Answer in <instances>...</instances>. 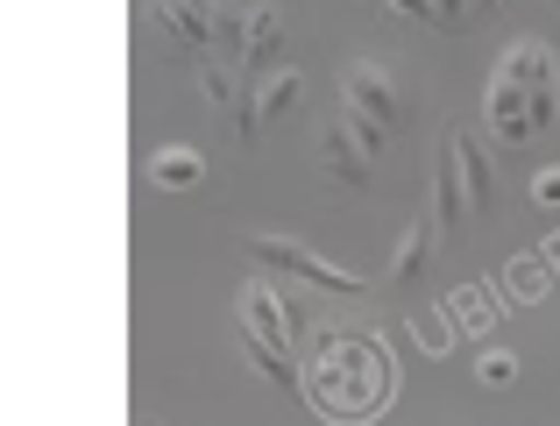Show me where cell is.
Segmentation results:
<instances>
[{
  "instance_id": "obj_1",
  "label": "cell",
  "mask_w": 560,
  "mask_h": 426,
  "mask_svg": "<svg viewBox=\"0 0 560 426\" xmlns=\"http://www.w3.org/2000/svg\"><path fill=\"white\" fill-rule=\"evenodd\" d=\"M390 356H383L376 334L362 327H313V405L327 419H376L390 405Z\"/></svg>"
},
{
  "instance_id": "obj_2",
  "label": "cell",
  "mask_w": 560,
  "mask_h": 426,
  "mask_svg": "<svg viewBox=\"0 0 560 426\" xmlns=\"http://www.w3.org/2000/svg\"><path fill=\"white\" fill-rule=\"evenodd\" d=\"M248 263H256V270H277V277H299V285H313V291H334V299H362V291H370L355 270L313 256V249L291 242V234H248Z\"/></svg>"
},
{
  "instance_id": "obj_3",
  "label": "cell",
  "mask_w": 560,
  "mask_h": 426,
  "mask_svg": "<svg viewBox=\"0 0 560 426\" xmlns=\"http://www.w3.org/2000/svg\"><path fill=\"white\" fill-rule=\"evenodd\" d=\"M497 79L525 85V93H533V122L553 128V114H560V65H553L547 43H539V36H518L504 50V65H497Z\"/></svg>"
},
{
  "instance_id": "obj_4",
  "label": "cell",
  "mask_w": 560,
  "mask_h": 426,
  "mask_svg": "<svg viewBox=\"0 0 560 426\" xmlns=\"http://www.w3.org/2000/svg\"><path fill=\"white\" fill-rule=\"evenodd\" d=\"M150 14H156V28L191 57H206L213 36H220V0H150Z\"/></svg>"
},
{
  "instance_id": "obj_5",
  "label": "cell",
  "mask_w": 560,
  "mask_h": 426,
  "mask_svg": "<svg viewBox=\"0 0 560 426\" xmlns=\"http://www.w3.org/2000/svg\"><path fill=\"white\" fill-rule=\"evenodd\" d=\"M370 142L355 136V128H348V114H334L327 128H319V171H327L334 185H348V193H362V185H370Z\"/></svg>"
},
{
  "instance_id": "obj_6",
  "label": "cell",
  "mask_w": 560,
  "mask_h": 426,
  "mask_svg": "<svg viewBox=\"0 0 560 426\" xmlns=\"http://www.w3.org/2000/svg\"><path fill=\"white\" fill-rule=\"evenodd\" d=\"M341 93H348V107H355V114H370V122H383V128H397V122H405V100H397V79H390L383 65H370V57L341 71Z\"/></svg>"
},
{
  "instance_id": "obj_7",
  "label": "cell",
  "mask_w": 560,
  "mask_h": 426,
  "mask_svg": "<svg viewBox=\"0 0 560 426\" xmlns=\"http://www.w3.org/2000/svg\"><path fill=\"white\" fill-rule=\"evenodd\" d=\"M234 306H242V327L270 334V342H284V348H299V342H305V334L291 327V306H284V291H277V285H262V277H248V285H242V299H234Z\"/></svg>"
},
{
  "instance_id": "obj_8",
  "label": "cell",
  "mask_w": 560,
  "mask_h": 426,
  "mask_svg": "<svg viewBox=\"0 0 560 426\" xmlns=\"http://www.w3.org/2000/svg\"><path fill=\"white\" fill-rule=\"evenodd\" d=\"M490 136H497V142H511V150L539 136V122H533V93H525V85L490 79Z\"/></svg>"
},
{
  "instance_id": "obj_9",
  "label": "cell",
  "mask_w": 560,
  "mask_h": 426,
  "mask_svg": "<svg viewBox=\"0 0 560 426\" xmlns=\"http://www.w3.org/2000/svg\"><path fill=\"white\" fill-rule=\"evenodd\" d=\"M299 93H305V79H299V71L284 65V71H277V79H270V85L256 93V107H248V114H234V136H242V142H256V136H262L270 122H284V114L299 107Z\"/></svg>"
},
{
  "instance_id": "obj_10",
  "label": "cell",
  "mask_w": 560,
  "mask_h": 426,
  "mask_svg": "<svg viewBox=\"0 0 560 426\" xmlns=\"http://www.w3.org/2000/svg\"><path fill=\"white\" fill-rule=\"evenodd\" d=\"M476 214V199H468V179H462V157H440V171H433V228H440V242H447L462 220Z\"/></svg>"
},
{
  "instance_id": "obj_11",
  "label": "cell",
  "mask_w": 560,
  "mask_h": 426,
  "mask_svg": "<svg viewBox=\"0 0 560 426\" xmlns=\"http://www.w3.org/2000/svg\"><path fill=\"white\" fill-rule=\"evenodd\" d=\"M242 356H248V370H262L277 391H305V370H299V356H291L284 342H270V334L242 327Z\"/></svg>"
},
{
  "instance_id": "obj_12",
  "label": "cell",
  "mask_w": 560,
  "mask_h": 426,
  "mask_svg": "<svg viewBox=\"0 0 560 426\" xmlns=\"http://www.w3.org/2000/svg\"><path fill=\"white\" fill-rule=\"evenodd\" d=\"M447 150L462 157V179H468V199H476V214H490V199H497V164H490V150H482V136H476V128H454Z\"/></svg>"
},
{
  "instance_id": "obj_13",
  "label": "cell",
  "mask_w": 560,
  "mask_h": 426,
  "mask_svg": "<svg viewBox=\"0 0 560 426\" xmlns=\"http://www.w3.org/2000/svg\"><path fill=\"white\" fill-rule=\"evenodd\" d=\"M150 179L164 185V193H191V185L206 179V157H199V150H185V142H171V150H156V157H150Z\"/></svg>"
},
{
  "instance_id": "obj_14",
  "label": "cell",
  "mask_w": 560,
  "mask_h": 426,
  "mask_svg": "<svg viewBox=\"0 0 560 426\" xmlns=\"http://www.w3.org/2000/svg\"><path fill=\"white\" fill-rule=\"evenodd\" d=\"M433 249H440V228H433V220H411L405 242H397V256H390V277H397V285H411V277L433 263Z\"/></svg>"
},
{
  "instance_id": "obj_15",
  "label": "cell",
  "mask_w": 560,
  "mask_h": 426,
  "mask_svg": "<svg viewBox=\"0 0 560 426\" xmlns=\"http://www.w3.org/2000/svg\"><path fill=\"white\" fill-rule=\"evenodd\" d=\"M199 93L213 100V107H228V114H234V100H242V65H228V57L206 50V57H199Z\"/></svg>"
},
{
  "instance_id": "obj_16",
  "label": "cell",
  "mask_w": 560,
  "mask_h": 426,
  "mask_svg": "<svg viewBox=\"0 0 560 426\" xmlns=\"http://www.w3.org/2000/svg\"><path fill=\"white\" fill-rule=\"evenodd\" d=\"M504 285H511V299H547L560 277H553V263H547V256H518V263L504 270Z\"/></svg>"
},
{
  "instance_id": "obj_17",
  "label": "cell",
  "mask_w": 560,
  "mask_h": 426,
  "mask_svg": "<svg viewBox=\"0 0 560 426\" xmlns=\"http://www.w3.org/2000/svg\"><path fill=\"white\" fill-rule=\"evenodd\" d=\"M447 313L462 320V327H476V334H490V327H497V299H490V291H476V285H468V291H454V299H447Z\"/></svg>"
},
{
  "instance_id": "obj_18",
  "label": "cell",
  "mask_w": 560,
  "mask_h": 426,
  "mask_svg": "<svg viewBox=\"0 0 560 426\" xmlns=\"http://www.w3.org/2000/svg\"><path fill=\"white\" fill-rule=\"evenodd\" d=\"M447 320L454 313H411V342H419L425 356H447Z\"/></svg>"
},
{
  "instance_id": "obj_19",
  "label": "cell",
  "mask_w": 560,
  "mask_h": 426,
  "mask_svg": "<svg viewBox=\"0 0 560 426\" xmlns=\"http://www.w3.org/2000/svg\"><path fill=\"white\" fill-rule=\"evenodd\" d=\"M511 377H518V356H511V348H490V356H482V384H497V391H504Z\"/></svg>"
},
{
  "instance_id": "obj_20",
  "label": "cell",
  "mask_w": 560,
  "mask_h": 426,
  "mask_svg": "<svg viewBox=\"0 0 560 426\" xmlns=\"http://www.w3.org/2000/svg\"><path fill=\"white\" fill-rule=\"evenodd\" d=\"M341 114H348V128H355V136L370 142V157H383V142H390V128H383V122H370V114H355V107H341Z\"/></svg>"
},
{
  "instance_id": "obj_21",
  "label": "cell",
  "mask_w": 560,
  "mask_h": 426,
  "mask_svg": "<svg viewBox=\"0 0 560 426\" xmlns=\"http://www.w3.org/2000/svg\"><path fill=\"white\" fill-rule=\"evenodd\" d=\"M390 14H405V22H425V28H440V8L433 0H383Z\"/></svg>"
},
{
  "instance_id": "obj_22",
  "label": "cell",
  "mask_w": 560,
  "mask_h": 426,
  "mask_svg": "<svg viewBox=\"0 0 560 426\" xmlns=\"http://www.w3.org/2000/svg\"><path fill=\"white\" fill-rule=\"evenodd\" d=\"M533 199H539V207H560V164H553V171H539V179H533Z\"/></svg>"
},
{
  "instance_id": "obj_23",
  "label": "cell",
  "mask_w": 560,
  "mask_h": 426,
  "mask_svg": "<svg viewBox=\"0 0 560 426\" xmlns=\"http://www.w3.org/2000/svg\"><path fill=\"white\" fill-rule=\"evenodd\" d=\"M220 8H234V14H256V8H270V0H220Z\"/></svg>"
},
{
  "instance_id": "obj_24",
  "label": "cell",
  "mask_w": 560,
  "mask_h": 426,
  "mask_svg": "<svg viewBox=\"0 0 560 426\" xmlns=\"http://www.w3.org/2000/svg\"><path fill=\"white\" fill-rule=\"evenodd\" d=\"M547 263H553V277H560V234H553V242H547Z\"/></svg>"
},
{
  "instance_id": "obj_25",
  "label": "cell",
  "mask_w": 560,
  "mask_h": 426,
  "mask_svg": "<svg viewBox=\"0 0 560 426\" xmlns=\"http://www.w3.org/2000/svg\"><path fill=\"white\" fill-rule=\"evenodd\" d=\"M490 8H497V0H476V14H490Z\"/></svg>"
}]
</instances>
